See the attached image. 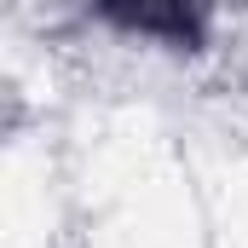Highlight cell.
<instances>
[{
	"instance_id": "6da1fadb",
	"label": "cell",
	"mask_w": 248,
	"mask_h": 248,
	"mask_svg": "<svg viewBox=\"0 0 248 248\" xmlns=\"http://www.w3.org/2000/svg\"><path fill=\"white\" fill-rule=\"evenodd\" d=\"M104 12H116L122 23H139V29H173L168 12H179V0H104Z\"/></svg>"
}]
</instances>
